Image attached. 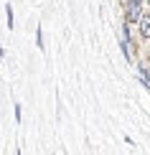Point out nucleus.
<instances>
[{
	"label": "nucleus",
	"instance_id": "obj_1",
	"mask_svg": "<svg viewBox=\"0 0 150 155\" xmlns=\"http://www.w3.org/2000/svg\"><path fill=\"white\" fill-rule=\"evenodd\" d=\"M140 21V3L138 0H127V23Z\"/></svg>",
	"mask_w": 150,
	"mask_h": 155
},
{
	"label": "nucleus",
	"instance_id": "obj_2",
	"mask_svg": "<svg viewBox=\"0 0 150 155\" xmlns=\"http://www.w3.org/2000/svg\"><path fill=\"white\" fill-rule=\"evenodd\" d=\"M140 33H142V38H150V15L140 18Z\"/></svg>",
	"mask_w": 150,
	"mask_h": 155
},
{
	"label": "nucleus",
	"instance_id": "obj_3",
	"mask_svg": "<svg viewBox=\"0 0 150 155\" xmlns=\"http://www.w3.org/2000/svg\"><path fill=\"white\" fill-rule=\"evenodd\" d=\"M138 74H140V79H142V84H145V87L150 89V71L145 66H138Z\"/></svg>",
	"mask_w": 150,
	"mask_h": 155
},
{
	"label": "nucleus",
	"instance_id": "obj_4",
	"mask_svg": "<svg viewBox=\"0 0 150 155\" xmlns=\"http://www.w3.org/2000/svg\"><path fill=\"white\" fill-rule=\"evenodd\" d=\"M138 3H142V0H138Z\"/></svg>",
	"mask_w": 150,
	"mask_h": 155
}]
</instances>
